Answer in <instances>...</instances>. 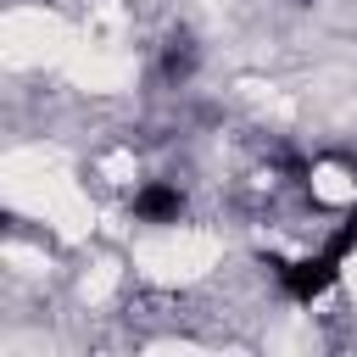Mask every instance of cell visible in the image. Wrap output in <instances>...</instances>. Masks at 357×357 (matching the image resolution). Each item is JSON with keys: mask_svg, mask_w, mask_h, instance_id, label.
<instances>
[{"mask_svg": "<svg viewBox=\"0 0 357 357\" xmlns=\"http://www.w3.org/2000/svg\"><path fill=\"white\" fill-rule=\"evenodd\" d=\"M178 212H184V190L178 184L151 178V184L134 190V218H145V223H178Z\"/></svg>", "mask_w": 357, "mask_h": 357, "instance_id": "cell-1", "label": "cell"}, {"mask_svg": "<svg viewBox=\"0 0 357 357\" xmlns=\"http://www.w3.org/2000/svg\"><path fill=\"white\" fill-rule=\"evenodd\" d=\"M190 67H195V39L190 33H173L162 45V73L167 78H190Z\"/></svg>", "mask_w": 357, "mask_h": 357, "instance_id": "cell-2", "label": "cell"}]
</instances>
